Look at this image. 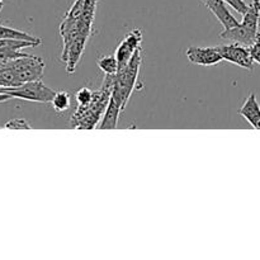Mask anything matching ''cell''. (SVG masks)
<instances>
[{"label":"cell","mask_w":260,"mask_h":260,"mask_svg":"<svg viewBox=\"0 0 260 260\" xmlns=\"http://www.w3.org/2000/svg\"><path fill=\"white\" fill-rule=\"evenodd\" d=\"M141 42L142 33L140 29H134L129 33H127L126 37L123 38V41L117 47L116 53H114V56L117 57V61H118V69L124 68L129 62V60L135 55L137 48H140Z\"/></svg>","instance_id":"7"},{"label":"cell","mask_w":260,"mask_h":260,"mask_svg":"<svg viewBox=\"0 0 260 260\" xmlns=\"http://www.w3.org/2000/svg\"><path fill=\"white\" fill-rule=\"evenodd\" d=\"M142 56L141 47L137 48L135 55L129 60L124 68L118 69L116 76H114V85L113 91H112L111 98L118 103L121 109L123 111L128 103L131 94L134 91L135 85H136L137 78H139L140 68H141Z\"/></svg>","instance_id":"3"},{"label":"cell","mask_w":260,"mask_h":260,"mask_svg":"<svg viewBox=\"0 0 260 260\" xmlns=\"http://www.w3.org/2000/svg\"><path fill=\"white\" fill-rule=\"evenodd\" d=\"M2 70H3V68H0V73H2Z\"/></svg>","instance_id":"20"},{"label":"cell","mask_w":260,"mask_h":260,"mask_svg":"<svg viewBox=\"0 0 260 260\" xmlns=\"http://www.w3.org/2000/svg\"><path fill=\"white\" fill-rule=\"evenodd\" d=\"M216 47H217L218 52L221 53L223 60L235 63V65L246 69V70H253L255 61L251 55L250 47L236 42H231L230 45L216 46Z\"/></svg>","instance_id":"6"},{"label":"cell","mask_w":260,"mask_h":260,"mask_svg":"<svg viewBox=\"0 0 260 260\" xmlns=\"http://www.w3.org/2000/svg\"><path fill=\"white\" fill-rule=\"evenodd\" d=\"M93 93L94 91H91L90 89L88 88L79 89L75 94V99L76 102H78V106H86V104L91 101V98H93Z\"/></svg>","instance_id":"15"},{"label":"cell","mask_w":260,"mask_h":260,"mask_svg":"<svg viewBox=\"0 0 260 260\" xmlns=\"http://www.w3.org/2000/svg\"><path fill=\"white\" fill-rule=\"evenodd\" d=\"M243 15V20L239 22L236 27L223 29L220 33V37L230 42L241 43V45L251 47L259 35L260 0H253L249 4V9Z\"/></svg>","instance_id":"2"},{"label":"cell","mask_w":260,"mask_h":260,"mask_svg":"<svg viewBox=\"0 0 260 260\" xmlns=\"http://www.w3.org/2000/svg\"><path fill=\"white\" fill-rule=\"evenodd\" d=\"M98 66L104 74H111V75H114L118 71V61H117V57L114 55L111 56H103V57L99 58Z\"/></svg>","instance_id":"14"},{"label":"cell","mask_w":260,"mask_h":260,"mask_svg":"<svg viewBox=\"0 0 260 260\" xmlns=\"http://www.w3.org/2000/svg\"><path fill=\"white\" fill-rule=\"evenodd\" d=\"M0 3H3V0H0Z\"/></svg>","instance_id":"21"},{"label":"cell","mask_w":260,"mask_h":260,"mask_svg":"<svg viewBox=\"0 0 260 260\" xmlns=\"http://www.w3.org/2000/svg\"><path fill=\"white\" fill-rule=\"evenodd\" d=\"M10 98H12V96L8 95V94H5V93H0V103H2V102H7V101H9Z\"/></svg>","instance_id":"19"},{"label":"cell","mask_w":260,"mask_h":260,"mask_svg":"<svg viewBox=\"0 0 260 260\" xmlns=\"http://www.w3.org/2000/svg\"><path fill=\"white\" fill-rule=\"evenodd\" d=\"M202 2L212 12V14L217 18L218 22L223 25L225 29L236 27L239 24V20L231 14L229 8L226 7L225 0H202Z\"/></svg>","instance_id":"9"},{"label":"cell","mask_w":260,"mask_h":260,"mask_svg":"<svg viewBox=\"0 0 260 260\" xmlns=\"http://www.w3.org/2000/svg\"><path fill=\"white\" fill-rule=\"evenodd\" d=\"M5 128L8 129H30L32 126L28 123L25 119L23 118H14V119H10L5 123Z\"/></svg>","instance_id":"16"},{"label":"cell","mask_w":260,"mask_h":260,"mask_svg":"<svg viewBox=\"0 0 260 260\" xmlns=\"http://www.w3.org/2000/svg\"><path fill=\"white\" fill-rule=\"evenodd\" d=\"M250 51H251V55H253L254 61L260 63V32L258 37H256V41L254 42V45L250 47Z\"/></svg>","instance_id":"18"},{"label":"cell","mask_w":260,"mask_h":260,"mask_svg":"<svg viewBox=\"0 0 260 260\" xmlns=\"http://www.w3.org/2000/svg\"><path fill=\"white\" fill-rule=\"evenodd\" d=\"M114 75L106 74L101 89L93 93V98L86 106H78L71 117L70 124L78 129H93L99 124L111 101L114 85Z\"/></svg>","instance_id":"1"},{"label":"cell","mask_w":260,"mask_h":260,"mask_svg":"<svg viewBox=\"0 0 260 260\" xmlns=\"http://www.w3.org/2000/svg\"><path fill=\"white\" fill-rule=\"evenodd\" d=\"M0 93H5L12 98L24 99L38 103H51L56 91L48 88L41 80L28 81L15 88H0Z\"/></svg>","instance_id":"5"},{"label":"cell","mask_w":260,"mask_h":260,"mask_svg":"<svg viewBox=\"0 0 260 260\" xmlns=\"http://www.w3.org/2000/svg\"><path fill=\"white\" fill-rule=\"evenodd\" d=\"M121 112H122V109H121V107L118 106V103L111 98L108 107H107L106 112H104V114H103L102 122L99 123V128H102V129L117 128V124H118V118H119V114H121Z\"/></svg>","instance_id":"11"},{"label":"cell","mask_w":260,"mask_h":260,"mask_svg":"<svg viewBox=\"0 0 260 260\" xmlns=\"http://www.w3.org/2000/svg\"><path fill=\"white\" fill-rule=\"evenodd\" d=\"M51 104H52L53 109L58 113L68 111L71 104V95L68 91H56L52 101H51Z\"/></svg>","instance_id":"13"},{"label":"cell","mask_w":260,"mask_h":260,"mask_svg":"<svg viewBox=\"0 0 260 260\" xmlns=\"http://www.w3.org/2000/svg\"><path fill=\"white\" fill-rule=\"evenodd\" d=\"M187 57L192 63L201 66H212L223 60L217 47H189Z\"/></svg>","instance_id":"8"},{"label":"cell","mask_w":260,"mask_h":260,"mask_svg":"<svg viewBox=\"0 0 260 260\" xmlns=\"http://www.w3.org/2000/svg\"><path fill=\"white\" fill-rule=\"evenodd\" d=\"M4 68L12 70L20 85L28 83V81L41 80L43 73H45V62H43L42 58L37 57V56L27 55V53L22 57L10 61Z\"/></svg>","instance_id":"4"},{"label":"cell","mask_w":260,"mask_h":260,"mask_svg":"<svg viewBox=\"0 0 260 260\" xmlns=\"http://www.w3.org/2000/svg\"><path fill=\"white\" fill-rule=\"evenodd\" d=\"M239 113L251 124L255 129H260V104L256 95L251 93L240 108Z\"/></svg>","instance_id":"10"},{"label":"cell","mask_w":260,"mask_h":260,"mask_svg":"<svg viewBox=\"0 0 260 260\" xmlns=\"http://www.w3.org/2000/svg\"><path fill=\"white\" fill-rule=\"evenodd\" d=\"M226 4L230 5L233 9H235L236 12L240 13V14H244L246 10L249 9V5L246 4L244 0H225Z\"/></svg>","instance_id":"17"},{"label":"cell","mask_w":260,"mask_h":260,"mask_svg":"<svg viewBox=\"0 0 260 260\" xmlns=\"http://www.w3.org/2000/svg\"><path fill=\"white\" fill-rule=\"evenodd\" d=\"M0 38H7V40H18V41H25V42H32L36 46L41 45L42 40L38 37H35L32 35L23 32V30L15 29V28L7 27V25L0 24Z\"/></svg>","instance_id":"12"}]
</instances>
